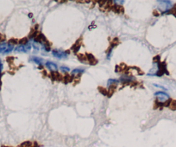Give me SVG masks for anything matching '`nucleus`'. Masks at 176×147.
<instances>
[{
    "instance_id": "obj_1",
    "label": "nucleus",
    "mask_w": 176,
    "mask_h": 147,
    "mask_svg": "<svg viewBox=\"0 0 176 147\" xmlns=\"http://www.w3.org/2000/svg\"><path fill=\"white\" fill-rule=\"evenodd\" d=\"M155 95L156 96L157 101L163 105V107H164L165 103L170 100V99H169V94H168V93H164V92H161V91L156 92V93H155Z\"/></svg>"
},
{
    "instance_id": "obj_2",
    "label": "nucleus",
    "mask_w": 176,
    "mask_h": 147,
    "mask_svg": "<svg viewBox=\"0 0 176 147\" xmlns=\"http://www.w3.org/2000/svg\"><path fill=\"white\" fill-rule=\"evenodd\" d=\"M14 46L10 44V43H0V54H6V53H10L13 50Z\"/></svg>"
},
{
    "instance_id": "obj_3",
    "label": "nucleus",
    "mask_w": 176,
    "mask_h": 147,
    "mask_svg": "<svg viewBox=\"0 0 176 147\" xmlns=\"http://www.w3.org/2000/svg\"><path fill=\"white\" fill-rule=\"evenodd\" d=\"M169 74V71L167 70V65L165 62H161L158 64V71L155 73V75L157 76H161L162 74Z\"/></svg>"
},
{
    "instance_id": "obj_4",
    "label": "nucleus",
    "mask_w": 176,
    "mask_h": 147,
    "mask_svg": "<svg viewBox=\"0 0 176 147\" xmlns=\"http://www.w3.org/2000/svg\"><path fill=\"white\" fill-rule=\"evenodd\" d=\"M158 3L161 4H160V8L163 11V14L172 8V3L170 1H158Z\"/></svg>"
},
{
    "instance_id": "obj_5",
    "label": "nucleus",
    "mask_w": 176,
    "mask_h": 147,
    "mask_svg": "<svg viewBox=\"0 0 176 147\" xmlns=\"http://www.w3.org/2000/svg\"><path fill=\"white\" fill-rule=\"evenodd\" d=\"M53 55L54 57L58 59H63L67 58L68 55V51H61V50H53Z\"/></svg>"
},
{
    "instance_id": "obj_6",
    "label": "nucleus",
    "mask_w": 176,
    "mask_h": 147,
    "mask_svg": "<svg viewBox=\"0 0 176 147\" xmlns=\"http://www.w3.org/2000/svg\"><path fill=\"white\" fill-rule=\"evenodd\" d=\"M31 46L30 44H26V45H20L17 46L15 49L16 52H22V53H27L30 50Z\"/></svg>"
},
{
    "instance_id": "obj_7",
    "label": "nucleus",
    "mask_w": 176,
    "mask_h": 147,
    "mask_svg": "<svg viewBox=\"0 0 176 147\" xmlns=\"http://www.w3.org/2000/svg\"><path fill=\"white\" fill-rule=\"evenodd\" d=\"M86 58H87V62L90 65H95L98 63L97 59L92 54H86Z\"/></svg>"
},
{
    "instance_id": "obj_8",
    "label": "nucleus",
    "mask_w": 176,
    "mask_h": 147,
    "mask_svg": "<svg viewBox=\"0 0 176 147\" xmlns=\"http://www.w3.org/2000/svg\"><path fill=\"white\" fill-rule=\"evenodd\" d=\"M46 67L49 69L51 70L52 72H56V70H57V65L52 62H47Z\"/></svg>"
},
{
    "instance_id": "obj_9",
    "label": "nucleus",
    "mask_w": 176,
    "mask_h": 147,
    "mask_svg": "<svg viewBox=\"0 0 176 147\" xmlns=\"http://www.w3.org/2000/svg\"><path fill=\"white\" fill-rule=\"evenodd\" d=\"M50 76L52 78L53 81H61L63 80V77L61 75V74L57 73V72H52Z\"/></svg>"
},
{
    "instance_id": "obj_10",
    "label": "nucleus",
    "mask_w": 176,
    "mask_h": 147,
    "mask_svg": "<svg viewBox=\"0 0 176 147\" xmlns=\"http://www.w3.org/2000/svg\"><path fill=\"white\" fill-rule=\"evenodd\" d=\"M116 89H117V85H111L109 87V90H108L107 93V96L108 97H111L112 94L115 93Z\"/></svg>"
},
{
    "instance_id": "obj_11",
    "label": "nucleus",
    "mask_w": 176,
    "mask_h": 147,
    "mask_svg": "<svg viewBox=\"0 0 176 147\" xmlns=\"http://www.w3.org/2000/svg\"><path fill=\"white\" fill-rule=\"evenodd\" d=\"M112 10L114 11L115 12H117V13H123V7L122 5H114L113 7H112Z\"/></svg>"
},
{
    "instance_id": "obj_12",
    "label": "nucleus",
    "mask_w": 176,
    "mask_h": 147,
    "mask_svg": "<svg viewBox=\"0 0 176 147\" xmlns=\"http://www.w3.org/2000/svg\"><path fill=\"white\" fill-rule=\"evenodd\" d=\"M80 43H81V40H80V41H78V42H77V43H75L74 45H73V48H72V50H73V53H75V54H76L77 52L80 50V49H81V45L80 44Z\"/></svg>"
},
{
    "instance_id": "obj_13",
    "label": "nucleus",
    "mask_w": 176,
    "mask_h": 147,
    "mask_svg": "<svg viewBox=\"0 0 176 147\" xmlns=\"http://www.w3.org/2000/svg\"><path fill=\"white\" fill-rule=\"evenodd\" d=\"M84 72V69H76L72 71V75L75 76V75H81V74Z\"/></svg>"
},
{
    "instance_id": "obj_14",
    "label": "nucleus",
    "mask_w": 176,
    "mask_h": 147,
    "mask_svg": "<svg viewBox=\"0 0 176 147\" xmlns=\"http://www.w3.org/2000/svg\"><path fill=\"white\" fill-rule=\"evenodd\" d=\"M62 81H64L65 83L70 82V81H73V76H71V75H69L67 74H66L65 75H64V77H63V80H62Z\"/></svg>"
},
{
    "instance_id": "obj_15",
    "label": "nucleus",
    "mask_w": 176,
    "mask_h": 147,
    "mask_svg": "<svg viewBox=\"0 0 176 147\" xmlns=\"http://www.w3.org/2000/svg\"><path fill=\"white\" fill-rule=\"evenodd\" d=\"M169 107L171 109V110H173V111H175L176 110V101H172V100H171L170 103H169Z\"/></svg>"
},
{
    "instance_id": "obj_16",
    "label": "nucleus",
    "mask_w": 176,
    "mask_h": 147,
    "mask_svg": "<svg viewBox=\"0 0 176 147\" xmlns=\"http://www.w3.org/2000/svg\"><path fill=\"white\" fill-rule=\"evenodd\" d=\"M28 42H29V39L27 37H24V38L19 40L18 43H19L20 45H26V44H28Z\"/></svg>"
},
{
    "instance_id": "obj_17",
    "label": "nucleus",
    "mask_w": 176,
    "mask_h": 147,
    "mask_svg": "<svg viewBox=\"0 0 176 147\" xmlns=\"http://www.w3.org/2000/svg\"><path fill=\"white\" fill-rule=\"evenodd\" d=\"M118 80H114V79H110V80L108 81L107 84H108V86L110 87V86H111V85H117V84H118Z\"/></svg>"
},
{
    "instance_id": "obj_18",
    "label": "nucleus",
    "mask_w": 176,
    "mask_h": 147,
    "mask_svg": "<svg viewBox=\"0 0 176 147\" xmlns=\"http://www.w3.org/2000/svg\"><path fill=\"white\" fill-rule=\"evenodd\" d=\"M99 91L100 93H101L103 95H107V89H105L104 88H102V87H99Z\"/></svg>"
},
{
    "instance_id": "obj_19",
    "label": "nucleus",
    "mask_w": 176,
    "mask_h": 147,
    "mask_svg": "<svg viewBox=\"0 0 176 147\" xmlns=\"http://www.w3.org/2000/svg\"><path fill=\"white\" fill-rule=\"evenodd\" d=\"M32 61L35 63H37L39 65H42V58H39V57H33L32 58Z\"/></svg>"
},
{
    "instance_id": "obj_20",
    "label": "nucleus",
    "mask_w": 176,
    "mask_h": 147,
    "mask_svg": "<svg viewBox=\"0 0 176 147\" xmlns=\"http://www.w3.org/2000/svg\"><path fill=\"white\" fill-rule=\"evenodd\" d=\"M9 43H10V44H12V45H15V44H16V43H18V41H17V40H16V39L12 38L10 40Z\"/></svg>"
},
{
    "instance_id": "obj_21",
    "label": "nucleus",
    "mask_w": 176,
    "mask_h": 147,
    "mask_svg": "<svg viewBox=\"0 0 176 147\" xmlns=\"http://www.w3.org/2000/svg\"><path fill=\"white\" fill-rule=\"evenodd\" d=\"M61 70L63 73H67L69 71L68 68H65V67H61Z\"/></svg>"
},
{
    "instance_id": "obj_22",
    "label": "nucleus",
    "mask_w": 176,
    "mask_h": 147,
    "mask_svg": "<svg viewBox=\"0 0 176 147\" xmlns=\"http://www.w3.org/2000/svg\"><path fill=\"white\" fill-rule=\"evenodd\" d=\"M154 62H155V63L157 62L158 64L160 63V56H159V55H157V56H155V57L154 58Z\"/></svg>"
},
{
    "instance_id": "obj_23",
    "label": "nucleus",
    "mask_w": 176,
    "mask_h": 147,
    "mask_svg": "<svg viewBox=\"0 0 176 147\" xmlns=\"http://www.w3.org/2000/svg\"><path fill=\"white\" fill-rule=\"evenodd\" d=\"M4 39H5V36L2 34H0V43H2V42L4 41Z\"/></svg>"
},
{
    "instance_id": "obj_24",
    "label": "nucleus",
    "mask_w": 176,
    "mask_h": 147,
    "mask_svg": "<svg viewBox=\"0 0 176 147\" xmlns=\"http://www.w3.org/2000/svg\"><path fill=\"white\" fill-rule=\"evenodd\" d=\"M115 71H116V72H120V71H122V69H121V67H120V66H116Z\"/></svg>"
},
{
    "instance_id": "obj_25",
    "label": "nucleus",
    "mask_w": 176,
    "mask_h": 147,
    "mask_svg": "<svg viewBox=\"0 0 176 147\" xmlns=\"http://www.w3.org/2000/svg\"><path fill=\"white\" fill-rule=\"evenodd\" d=\"M2 70H3V63H2V61L0 60V76H1V73H2Z\"/></svg>"
},
{
    "instance_id": "obj_26",
    "label": "nucleus",
    "mask_w": 176,
    "mask_h": 147,
    "mask_svg": "<svg viewBox=\"0 0 176 147\" xmlns=\"http://www.w3.org/2000/svg\"><path fill=\"white\" fill-rule=\"evenodd\" d=\"M154 15L158 16V12H156V11H155V12H154Z\"/></svg>"
}]
</instances>
